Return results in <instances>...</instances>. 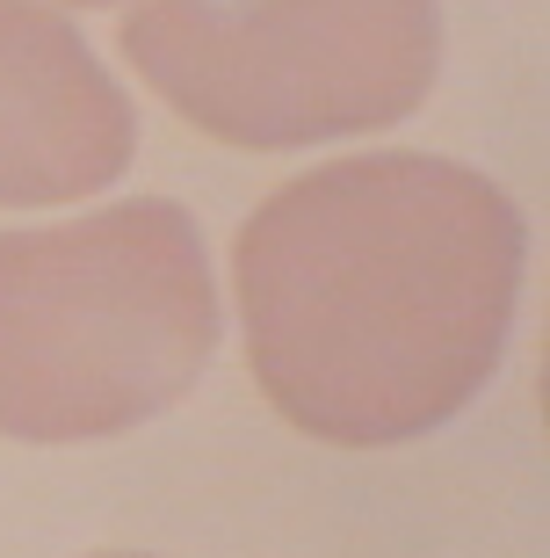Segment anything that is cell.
I'll return each instance as SVG.
<instances>
[{"instance_id":"obj_1","label":"cell","mask_w":550,"mask_h":558,"mask_svg":"<svg viewBox=\"0 0 550 558\" xmlns=\"http://www.w3.org/2000/svg\"><path fill=\"white\" fill-rule=\"evenodd\" d=\"M529 226L492 174L363 153L283 182L232 240L246 371L311 442L399 450L492 385Z\"/></svg>"},{"instance_id":"obj_2","label":"cell","mask_w":550,"mask_h":558,"mask_svg":"<svg viewBox=\"0 0 550 558\" xmlns=\"http://www.w3.org/2000/svg\"><path fill=\"white\" fill-rule=\"evenodd\" d=\"M218 283L174 196L0 232V435L102 442L167 414L218 355Z\"/></svg>"},{"instance_id":"obj_3","label":"cell","mask_w":550,"mask_h":558,"mask_svg":"<svg viewBox=\"0 0 550 558\" xmlns=\"http://www.w3.org/2000/svg\"><path fill=\"white\" fill-rule=\"evenodd\" d=\"M117 44L204 138L290 153L406 124L442 73V0H145Z\"/></svg>"},{"instance_id":"obj_4","label":"cell","mask_w":550,"mask_h":558,"mask_svg":"<svg viewBox=\"0 0 550 558\" xmlns=\"http://www.w3.org/2000/svg\"><path fill=\"white\" fill-rule=\"evenodd\" d=\"M131 153L138 117L81 29L37 0H0V210L95 196Z\"/></svg>"},{"instance_id":"obj_5","label":"cell","mask_w":550,"mask_h":558,"mask_svg":"<svg viewBox=\"0 0 550 558\" xmlns=\"http://www.w3.org/2000/svg\"><path fill=\"white\" fill-rule=\"evenodd\" d=\"M73 8H117V0H73Z\"/></svg>"},{"instance_id":"obj_6","label":"cell","mask_w":550,"mask_h":558,"mask_svg":"<svg viewBox=\"0 0 550 558\" xmlns=\"http://www.w3.org/2000/svg\"><path fill=\"white\" fill-rule=\"evenodd\" d=\"M95 558H145V551H95Z\"/></svg>"}]
</instances>
